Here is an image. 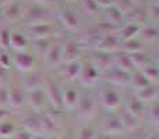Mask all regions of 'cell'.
Masks as SVG:
<instances>
[{
	"instance_id": "2",
	"label": "cell",
	"mask_w": 159,
	"mask_h": 139,
	"mask_svg": "<svg viewBox=\"0 0 159 139\" xmlns=\"http://www.w3.org/2000/svg\"><path fill=\"white\" fill-rule=\"evenodd\" d=\"M101 100H102V103L105 104V107H107V109H110V110L116 109V107L119 106V103H120L119 95L113 89H109V88H106V89L101 93Z\"/></svg>"
},
{
	"instance_id": "6",
	"label": "cell",
	"mask_w": 159,
	"mask_h": 139,
	"mask_svg": "<svg viewBox=\"0 0 159 139\" xmlns=\"http://www.w3.org/2000/svg\"><path fill=\"white\" fill-rule=\"evenodd\" d=\"M16 134V125L10 121H3L0 123V138H13Z\"/></svg>"
},
{
	"instance_id": "15",
	"label": "cell",
	"mask_w": 159,
	"mask_h": 139,
	"mask_svg": "<svg viewBox=\"0 0 159 139\" xmlns=\"http://www.w3.org/2000/svg\"><path fill=\"white\" fill-rule=\"evenodd\" d=\"M63 139H70V138H63Z\"/></svg>"
},
{
	"instance_id": "11",
	"label": "cell",
	"mask_w": 159,
	"mask_h": 139,
	"mask_svg": "<svg viewBox=\"0 0 159 139\" xmlns=\"http://www.w3.org/2000/svg\"><path fill=\"white\" fill-rule=\"evenodd\" d=\"M34 135L31 134V132L25 131V129H22V131H16V134L13 135V139H32Z\"/></svg>"
},
{
	"instance_id": "12",
	"label": "cell",
	"mask_w": 159,
	"mask_h": 139,
	"mask_svg": "<svg viewBox=\"0 0 159 139\" xmlns=\"http://www.w3.org/2000/svg\"><path fill=\"white\" fill-rule=\"evenodd\" d=\"M8 113L6 111V110H0V123H3V121L6 120V117H7Z\"/></svg>"
},
{
	"instance_id": "3",
	"label": "cell",
	"mask_w": 159,
	"mask_h": 139,
	"mask_svg": "<svg viewBox=\"0 0 159 139\" xmlns=\"http://www.w3.org/2000/svg\"><path fill=\"white\" fill-rule=\"evenodd\" d=\"M14 63H16L17 68L20 71H28L32 68L34 59L28 53H17L16 57H14Z\"/></svg>"
},
{
	"instance_id": "13",
	"label": "cell",
	"mask_w": 159,
	"mask_h": 139,
	"mask_svg": "<svg viewBox=\"0 0 159 139\" xmlns=\"http://www.w3.org/2000/svg\"><path fill=\"white\" fill-rule=\"evenodd\" d=\"M32 139H46V138H45V137H43V135H41V134H39V135H38V137H34Z\"/></svg>"
},
{
	"instance_id": "1",
	"label": "cell",
	"mask_w": 159,
	"mask_h": 139,
	"mask_svg": "<svg viewBox=\"0 0 159 139\" xmlns=\"http://www.w3.org/2000/svg\"><path fill=\"white\" fill-rule=\"evenodd\" d=\"M77 109H78V115L80 117H84L88 118L93 114V109H95V102H93L92 98L89 96H85V98L80 99L77 102Z\"/></svg>"
},
{
	"instance_id": "8",
	"label": "cell",
	"mask_w": 159,
	"mask_h": 139,
	"mask_svg": "<svg viewBox=\"0 0 159 139\" xmlns=\"http://www.w3.org/2000/svg\"><path fill=\"white\" fill-rule=\"evenodd\" d=\"M81 64L78 61H71L69 64V67H66V70H64V75L69 79H75V76H78L81 74Z\"/></svg>"
},
{
	"instance_id": "14",
	"label": "cell",
	"mask_w": 159,
	"mask_h": 139,
	"mask_svg": "<svg viewBox=\"0 0 159 139\" xmlns=\"http://www.w3.org/2000/svg\"><path fill=\"white\" fill-rule=\"evenodd\" d=\"M0 139H11V138H0Z\"/></svg>"
},
{
	"instance_id": "7",
	"label": "cell",
	"mask_w": 159,
	"mask_h": 139,
	"mask_svg": "<svg viewBox=\"0 0 159 139\" xmlns=\"http://www.w3.org/2000/svg\"><path fill=\"white\" fill-rule=\"evenodd\" d=\"M81 75H82V81L85 82L87 85H91L95 82L96 79V71H95V67L92 66H87L81 70Z\"/></svg>"
},
{
	"instance_id": "4",
	"label": "cell",
	"mask_w": 159,
	"mask_h": 139,
	"mask_svg": "<svg viewBox=\"0 0 159 139\" xmlns=\"http://www.w3.org/2000/svg\"><path fill=\"white\" fill-rule=\"evenodd\" d=\"M102 129H103L105 135H110V137H112V135H117L119 132L123 131V125H121L119 118L113 117V118H109L107 121H105Z\"/></svg>"
},
{
	"instance_id": "5",
	"label": "cell",
	"mask_w": 159,
	"mask_h": 139,
	"mask_svg": "<svg viewBox=\"0 0 159 139\" xmlns=\"http://www.w3.org/2000/svg\"><path fill=\"white\" fill-rule=\"evenodd\" d=\"M22 125H24L25 131L31 132L32 135H36V134H39V132L42 131V128H41V117H39V115H31V117L25 118L24 123H22Z\"/></svg>"
},
{
	"instance_id": "9",
	"label": "cell",
	"mask_w": 159,
	"mask_h": 139,
	"mask_svg": "<svg viewBox=\"0 0 159 139\" xmlns=\"http://www.w3.org/2000/svg\"><path fill=\"white\" fill-rule=\"evenodd\" d=\"M30 103L32 104L34 109H39V107H42V104H43V96H42V93H39V88H36V89H32L30 92Z\"/></svg>"
},
{
	"instance_id": "10",
	"label": "cell",
	"mask_w": 159,
	"mask_h": 139,
	"mask_svg": "<svg viewBox=\"0 0 159 139\" xmlns=\"http://www.w3.org/2000/svg\"><path fill=\"white\" fill-rule=\"evenodd\" d=\"M77 139H96V134L92 128H88V127H84V128L80 131Z\"/></svg>"
}]
</instances>
